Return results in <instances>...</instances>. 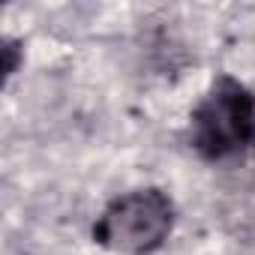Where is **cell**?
<instances>
[{
  "label": "cell",
  "mask_w": 255,
  "mask_h": 255,
  "mask_svg": "<svg viewBox=\"0 0 255 255\" xmlns=\"http://www.w3.org/2000/svg\"><path fill=\"white\" fill-rule=\"evenodd\" d=\"M189 147L204 162H231L255 150V93L234 75H216L189 111Z\"/></svg>",
  "instance_id": "cell-1"
},
{
  "label": "cell",
  "mask_w": 255,
  "mask_h": 255,
  "mask_svg": "<svg viewBox=\"0 0 255 255\" xmlns=\"http://www.w3.org/2000/svg\"><path fill=\"white\" fill-rule=\"evenodd\" d=\"M177 204L162 186L114 195L96 216L90 237L111 255H153L174 234Z\"/></svg>",
  "instance_id": "cell-2"
},
{
  "label": "cell",
  "mask_w": 255,
  "mask_h": 255,
  "mask_svg": "<svg viewBox=\"0 0 255 255\" xmlns=\"http://www.w3.org/2000/svg\"><path fill=\"white\" fill-rule=\"evenodd\" d=\"M0 57H3V84H9V81L15 78L21 60H24V48H21V42L12 39V36H3V42H0Z\"/></svg>",
  "instance_id": "cell-3"
}]
</instances>
